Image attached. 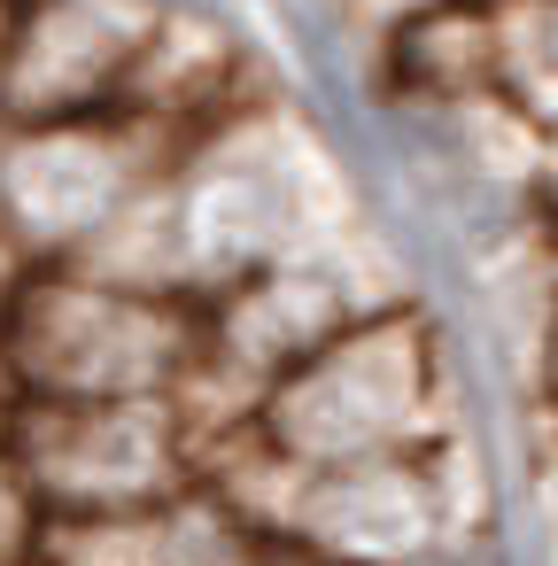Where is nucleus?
<instances>
[{"label":"nucleus","instance_id":"f257e3e1","mask_svg":"<svg viewBox=\"0 0 558 566\" xmlns=\"http://www.w3.org/2000/svg\"><path fill=\"white\" fill-rule=\"evenodd\" d=\"M187 349V318L140 287L55 280L9 311V373L32 403H164Z\"/></svg>","mask_w":558,"mask_h":566},{"label":"nucleus","instance_id":"f03ea898","mask_svg":"<svg viewBox=\"0 0 558 566\" xmlns=\"http://www.w3.org/2000/svg\"><path fill=\"white\" fill-rule=\"evenodd\" d=\"M17 465L55 520H148L187 489V434L164 403H32Z\"/></svg>","mask_w":558,"mask_h":566},{"label":"nucleus","instance_id":"7ed1b4c3","mask_svg":"<svg viewBox=\"0 0 558 566\" xmlns=\"http://www.w3.org/2000/svg\"><path fill=\"white\" fill-rule=\"evenodd\" d=\"M411 411H419V365L396 349V334H341L272 380L256 434L280 465L326 473V465L388 458Z\"/></svg>","mask_w":558,"mask_h":566},{"label":"nucleus","instance_id":"20e7f679","mask_svg":"<svg viewBox=\"0 0 558 566\" xmlns=\"http://www.w3.org/2000/svg\"><path fill=\"white\" fill-rule=\"evenodd\" d=\"M287 535L318 566H388L427 535V504L396 458H357V465L303 473V504Z\"/></svg>","mask_w":558,"mask_h":566}]
</instances>
